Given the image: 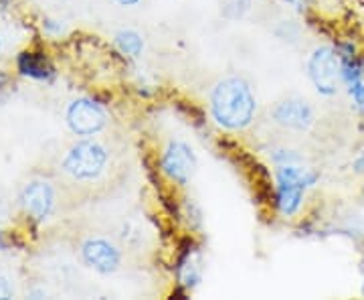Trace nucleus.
Listing matches in <instances>:
<instances>
[{
  "label": "nucleus",
  "mask_w": 364,
  "mask_h": 300,
  "mask_svg": "<svg viewBox=\"0 0 364 300\" xmlns=\"http://www.w3.org/2000/svg\"><path fill=\"white\" fill-rule=\"evenodd\" d=\"M213 120L231 132L249 128L257 114V98L247 79L239 76L219 79L208 98Z\"/></svg>",
  "instance_id": "nucleus-1"
},
{
  "label": "nucleus",
  "mask_w": 364,
  "mask_h": 300,
  "mask_svg": "<svg viewBox=\"0 0 364 300\" xmlns=\"http://www.w3.org/2000/svg\"><path fill=\"white\" fill-rule=\"evenodd\" d=\"M320 175L316 170L301 167L299 162L277 165L275 170V205L282 215H296L304 203L306 191L318 183Z\"/></svg>",
  "instance_id": "nucleus-2"
},
{
  "label": "nucleus",
  "mask_w": 364,
  "mask_h": 300,
  "mask_svg": "<svg viewBox=\"0 0 364 300\" xmlns=\"http://www.w3.org/2000/svg\"><path fill=\"white\" fill-rule=\"evenodd\" d=\"M109 152L104 144L93 138H81L67 150L63 158V170L75 181H93L107 167Z\"/></svg>",
  "instance_id": "nucleus-3"
},
{
  "label": "nucleus",
  "mask_w": 364,
  "mask_h": 300,
  "mask_svg": "<svg viewBox=\"0 0 364 300\" xmlns=\"http://www.w3.org/2000/svg\"><path fill=\"white\" fill-rule=\"evenodd\" d=\"M306 69H308V78L320 95L328 98L338 92L342 81V57L334 47L330 45L316 47L308 57Z\"/></svg>",
  "instance_id": "nucleus-4"
},
{
  "label": "nucleus",
  "mask_w": 364,
  "mask_h": 300,
  "mask_svg": "<svg viewBox=\"0 0 364 300\" xmlns=\"http://www.w3.org/2000/svg\"><path fill=\"white\" fill-rule=\"evenodd\" d=\"M65 122L69 130L79 138H93L107 126L104 105L91 98H77L67 105Z\"/></svg>",
  "instance_id": "nucleus-5"
},
{
  "label": "nucleus",
  "mask_w": 364,
  "mask_h": 300,
  "mask_svg": "<svg viewBox=\"0 0 364 300\" xmlns=\"http://www.w3.org/2000/svg\"><path fill=\"white\" fill-rule=\"evenodd\" d=\"M196 167H198V162H196L195 150L182 140H172L162 150L160 169L172 183L181 185V187L191 183L195 177Z\"/></svg>",
  "instance_id": "nucleus-6"
},
{
  "label": "nucleus",
  "mask_w": 364,
  "mask_h": 300,
  "mask_svg": "<svg viewBox=\"0 0 364 300\" xmlns=\"http://www.w3.org/2000/svg\"><path fill=\"white\" fill-rule=\"evenodd\" d=\"M272 120L284 130L308 132L316 122V110L308 100L289 95L273 105Z\"/></svg>",
  "instance_id": "nucleus-7"
},
{
  "label": "nucleus",
  "mask_w": 364,
  "mask_h": 300,
  "mask_svg": "<svg viewBox=\"0 0 364 300\" xmlns=\"http://www.w3.org/2000/svg\"><path fill=\"white\" fill-rule=\"evenodd\" d=\"M81 258L100 274H114L122 266V249L102 235H91L81 244Z\"/></svg>",
  "instance_id": "nucleus-8"
},
{
  "label": "nucleus",
  "mask_w": 364,
  "mask_h": 300,
  "mask_svg": "<svg viewBox=\"0 0 364 300\" xmlns=\"http://www.w3.org/2000/svg\"><path fill=\"white\" fill-rule=\"evenodd\" d=\"M18 205L23 209L26 217L35 222H45L49 219L55 209V189L49 181H31L23 187L18 195Z\"/></svg>",
  "instance_id": "nucleus-9"
},
{
  "label": "nucleus",
  "mask_w": 364,
  "mask_h": 300,
  "mask_svg": "<svg viewBox=\"0 0 364 300\" xmlns=\"http://www.w3.org/2000/svg\"><path fill=\"white\" fill-rule=\"evenodd\" d=\"M16 69L21 71V76L37 79V81H49L55 76V69L43 53H21L16 59Z\"/></svg>",
  "instance_id": "nucleus-10"
},
{
  "label": "nucleus",
  "mask_w": 364,
  "mask_h": 300,
  "mask_svg": "<svg viewBox=\"0 0 364 300\" xmlns=\"http://www.w3.org/2000/svg\"><path fill=\"white\" fill-rule=\"evenodd\" d=\"M114 43H116L117 51L130 59H138L146 49L144 37L134 29H119L114 35Z\"/></svg>",
  "instance_id": "nucleus-11"
},
{
  "label": "nucleus",
  "mask_w": 364,
  "mask_h": 300,
  "mask_svg": "<svg viewBox=\"0 0 364 300\" xmlns=\"http://www.w3.org/2000/svg\"><path fill=\"white\" fill-rule=\"evenodd\" d=\"M251 11V0H221V13L229 21H241Z\"/></svg>",
  "instance_id": "nucleus-12"
},
{
  "label": "nucleus",
  "mask_w": 364,
  "mask_h": 300,
  "mask_svg": "<svg viewBox=\"0 0 364 300\" xmlns=\"http://www.w3.org/2000/svg\"><path fill=\"white\" fill-rule=\"evenodd\" d=\"M348 95L352 98V102L356 105V110L364 112V78L356 79L348 83Z\"/></svg>",
  "instance_id": "nucleus-13"
},
{
  "label": "nucleus",
  "mask_w": 364,
  "mask_h": 300,
  "mask_svg": "<svg viewBox=\"0 0 364 300\" xmlns=\"http://www.w3.org/2000/svg\"><path fill=\"white\" fill-rule=\"evenodd\" d=\"M63 23L61 21H55V19H43V31L47 33V35H61L63 33Z\"/></svg>",
  "instance_id": "nucleus-14"
},
{
  "label": "nucleus",
  "mask_w": 364,
  "mask_h": 300,
  "mask_svg": "<svg viewBox=\"0 0 364 300\" xmlns=\"http://www.w3.org/2000/svg\"><path fill=\"white\" fill-rule=\"evenodd\" d=\"M14 296V290L11 286V282L4 278V276H0V300H6V299H13Z\"/></svg>",
  "instance_id": "nucleus-15"
},
{
  "label": "nucleus",
  "mask_w": 364,
  "mask_h": 300,
  "mask_svg": "<svg viewBox=\"0 0 364 300\" xmlns=\"http://www.w3.org/2000/svg\"><path fill=\"white\" fill-rule=\"evenodd\" d=\"M11 95V90H9V79L4 76H0V105L6 102V98Z\"/></svg>",
  "instance_id": "nucleus-16"
},
{
  "label": "nucleus",
  "mask_w": 364,
  "mask_h": 300,
  "mask_svg": "<svg viewBox=\"0 0 364 300\" xmlns=\"http://www.w3.org/2000/svg\"><path fill=\"white\" fill-rule=\"evenodd\" d=\"M354 170H356L358 175H363L364 177V148H363V152L354 158Z\"/></svg>",
  "instance_id": "nucleus-17"
},
{
  "label": "nucleus",
  "mask_w": 364,
  "mask_h": 300,
  "mask_svg": "<svg viewBox=\"0 0 364 300\" xmlns=\"http://www.w3.org/2000/svg\"><path fill=\"white\" fill-rule=\"evenodd\" d=\"M116 4H119V6H124V9H132V6H138L142 0H114Z\"/></svg>",
  "instance_id": "nucleus-18"
},
{
  "label": "nucleus",
  "mask_w": 364,
  "mask_h": 300,
  "mask_svg": "<svg viewBox=\"0 0 364 300\" xmlns=\"http://www.w3.org/2000/svg\"><path fill=\"white\" fill-rule=\"evenodd\" d=\"M287 4H291L294 9H304L306 6V0H284Z\"/></svg>",
  "instance_id": "nucleus-19"
},
{
  "label": "nucleus",
  "mask_w": 364,
  "mask_h": 300,
  "mask_svg": "<svg viewBox=\"0 0 364 300\" xmlns=\"http://www.w3.org/2000/svg\"><path fill=\"white\" fill-rule=\"evenodd\" d=\"M0 53H2V39H0Z\"/></svg>",
  "instance_id": "nucleus-20"
},
{
  "label": "nucleus",
  "mask_w": 364,
  "mask_h": 300,
  "mask_svg": "<svg viewBox=\"0 0 364 300\" xmlns=\"http://www.w3.org/2000/svg\"><path fill=\"white\" fill-rule=\"evenodd\" d=\"M363 292H364V290H363Z\"/></svg>",
  "instance_id": "nucleus-21"
},
{
  "label": "nucleus",
  "mask_w": 364,
  "mask_h": 300,
  "mask_svg": "<svg viewBox=\"0 0 364 300\" xmlns=\"http://www.w3.org/2000/svg\"><path fill=\"white\" fill-rule=\"evenodd\" d=\"M363 67H364V66H363Z\"/></svg>",
  "instance_id": "nucleus-22"
}]
</instances>
